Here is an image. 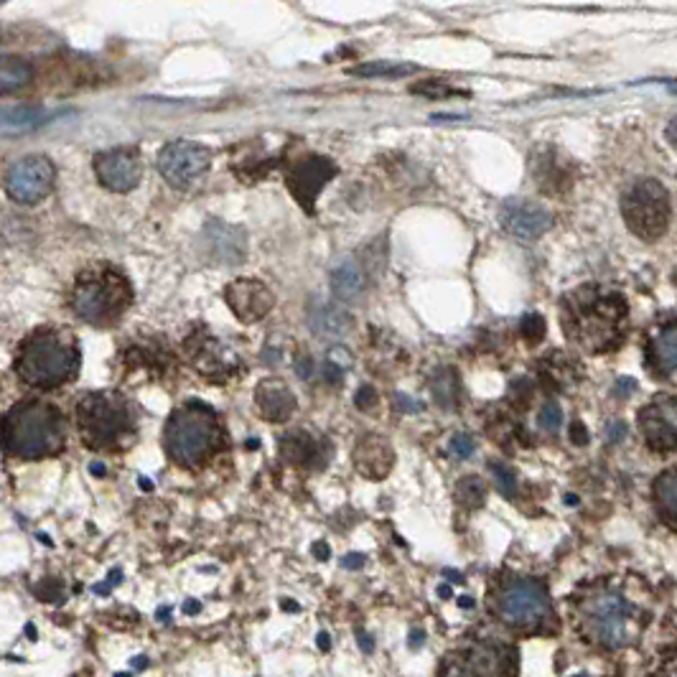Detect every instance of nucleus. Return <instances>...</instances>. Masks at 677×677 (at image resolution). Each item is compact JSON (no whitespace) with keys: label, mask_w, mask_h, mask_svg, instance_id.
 Returning a JSON list of instances; mask_svg holds the SVG:
<instances>
[{"label":"nucleus","mask_w":677,"mask_h":677,"mask_svg":"<svg viewBox=\"0 0 677 677\" xmlns=\"http://www.w3.org/2000/svg\"><path fill=\"white\" fill-rule=\"evenodd\" d=\"M626 303L622 295L581 288L565 301V334L591 354L612 350L624 334Z\"/></svg>","instance_id":"obj_2"},{"label":"nucleus","mask_w":677,"mask_h":677,"mask_svg":"<svg viewBox=\"0 0 677 677\" xmlns=\"http://www.w3.org/2000/svg\"><path fill=\"white\" fill-rule=\"evenodd\" d=\"M456 497H459V502L464 507H469V510H477V507L485 504V497H487L485 481H481L479 477L461 479L459 487H456Z\"/></svg>","instance_id":"obj_30"},{"label":"nucleus","mask_w":677,"mask_h":677,"mask_svg":"<svg viewBox=\"0 0 677 677\" xmlns=\"http://www.w3.org/2000/svg\"><path fill=\"white\" fill-rule=\"evenodd\" d=\"M360 647L365 649V655H372V652H375V642H372V637L369 634H365V632H360Z\"/></svg>","instance_id":"obj_45"},{"label":"nucleus","mask_w":677,"mask_h":677,"mask_svg":"<svg viewBox=\"0 0 677 677\" xmlns=\"http://www.w3.org/2000/svg\"><path fill=\"white\" fill-rule=\"evenodd\" d=\"M92 473H95V477H105L103 464H92Z\"/></svg>","instance_id":"obj_52"},{"label":"nucleus","mask_w":677,"mask_h":677,"mask_svg":"<svg viewBox=\"0 0 677 677\" xmlns=\"http://www.w3.org/2000/svg\"><path fill=\"white\" fill-rule=\"evenodd\" d=\"M80 362L77 338L64 329L44 326L21 342L15 352V375L31 387L52 390L77 377Z\"/></svg>","instance_id":"obj_1"},{"label":"nucleus","mask_w":677,"mask_h":677,"mask_svg":"<svg viewBox=\"0 0 677 677\" xmlns=\"http://www.w3.org/2000/svg\"><path fill=\"white\" fill-rule=\"evenodd\" d=\"M336 174H338V168L332 158L306 156L288 166L285 184L295 197V201H299V205L306 209L309 215H313V205H316L321 189H324V186L332 181Z\"/></svg>","instance_id":"obj_13"},{"label":"nucleus","mask_w":677,"mask_h":677,"mask_svg":"<svg viewBox=\"0 0 677 677\" xmlns=\"http://www.w3.org/2000/svg\"><path fill=\"white\" fill-rule=\"evenodd\" d=\"M168 459L186 469H199L225 446V428L207 403H186L171 413L164 430Z\"/></svg>","instance_id":"obj_3"},{"label":"nucleus","mask_w":677,"mask_h":677,"mask_svg":"<svg viewBox=\"0 0 677 677\" xmlns=\"http://www.w3.org/2000/svg\"><path fill=\"white\" fill-rule=\"evenodd\" d=\"M446 575H448V579H451L454 583H459V581H461V575L456 573V571H446Z\"/></svg>","instance_id":"obj_56"},{"label":"nucleus","mask_w":677,"mask_h":677,"mask_svg":"<svg viewBox=\"0 0 677 677\" xmlns=\"http://www.w3.org/2000/svg\"><path fill=\"white\" fill-rule=\"evenodd\" d=\"M46 110L41 105H6L3 107V133H29L46 123Z\"/></svg>","instance_id":"obj_24"},{"label":"nucleus","mask_w":677,"mask_h":677,"mask_svg":"<svg viewBox=\"0 0 677 677\" xmlns=\"http://www.w3.org/2000/svg\"><path fill=\"white\" fill-rule=\"evenodd\" d=\"M354 464L357 471L369 479H383L390 473L395 464V451L387 438L383 436H362L354 448Z\"/></svg>","instance_id":"obj_19"},{"label":"nucleus","mask_w":677,"mask_h":677,"mask_svg":"<svg viewBox=\"0 0 677 677\" xmlns=\"http://www.w3.org/2000/svg\"><path fill=\"white\" fill-rule=\"evenodd\" d=\"M438 596H441V598L451 596V586H441V589H438Z\"/></svg>","instance_id":"obj_55"},{"label":"nucleus","mask_w":677,"mask_h":677,"mask_svg":"<svg viewBox=\"0 0 677 677\" xmlns=\"http://www.w3.org/2000/svg\"><path fill=\"white\" fill-rule=\"evenodd\" d=\"M492 473H494L499 489H502L504 494L512 497L514 494V473L507 467H502V464H492Z\"/></svg>","instance_id":"obj_35"},{"label":"nucleus","mask_w":677,"mask_h":677,"mask_svg":"<svg viewBox=\"0 0 677 677\" xmlns=\"http://www.w3.org/2000/svg\"><path fill=\"white\" fill-rule=\"evenodd\" d=\"M430 393H434V400L441 405V408L451 410L456 403H459V379H456L454 369H438L434 377H430Z\"/></svg>","instance_id":"obj_28"},{"label":"nucleus","mask_w":677,"mask_h":677,"mask_svg":"<svg viewBox=\"0 0 677 677\" xmlns=\"http://www.w3.org/2000/svg\"><path fill=\"white\" fill-rule=\"evenodd\" d=\"M281 456L295 467H313V464H321L324 441H316L309 430H291L281 438Z\"/></svg>","instance_id":"obj_21"},{"label":"nucleus","mask_w":677,"mask_h":677,"mask_svg":"<svg viewBox=\"0 0 677 677\" xmlns=\"http://www.w3.org/2000/svg\"><path fill=\"white\" fill-rule=\"evenodd\" d=\"M186 357H189L199 375L215 379V383H227V379L237 377L244 365L230 344L219 342L207 329H197L186 338Z\"/></svg>","instance_id":"obj_10"},{"label":"nucleus","mask_w":677,"mask_h":677,"mask_svg":"<svg viewBox=\"0 0 677 677\" xmlns=\"http://www.w3.org/2000/svg\"><path fill=\"white\" fill-rule=\"evenodd\" d=\"M652 352H655V367L663 372L665 377L677 379V326H667L657 334L655 344H652Z\"/></svg>","instance_id":"obj_26"},{"label":"nucleus","mask_w":677,"mask_h":677,"mask_svg":"<svg viewBox=\"0 0 677 677\" xmlns=\"http://www.w3.org/2000/svg\"><path fill=\"white\" fill-rule=\"evenodd\" d=\"M309 329L319 338H344L352 332V316L338 301H319L313 299L306 309Z\"/></svg>","instance_id":"obj_18"},{"label":"nucleus","mask_w":677,"mask_h":677,"mask_svg":"<svg viewBox=\"0 0 677 677\" xmlns=\"http://www.w3.org/2000/svg\"><path fill=\"white\" fill-rule=\"evenodd\" d=\"M209 166L211 150L194 140H171L158 154V171L176 189H186V186L205 179Z\"/></svg>","instance_id":"obj_12"},{"label":"nucleus","mask_w":677,"mask_h":677,"mask_svg":"<svg viewBox=\"0 0 677 677\" xmlns=\"http://www.w3.org/2000/svg\"><path fill=\"white\" fill-rule=\"evenodd\" d=\"M583 634L601 647L619 649L634 639V612L614 591H596L581 604Z\"/></svg>","instance_id":"obj_7"},{"label":"nucleus","mask_w":677,"mask_h":677,"mask_svg":"<svg viewBox=\"0 0 677 677\" xmlns=\"http://www.w3.org/2000/svg\"><path fill=\"white\" fill-rule=\"evenodd\" d=\"M207 240L215 248V258L227 262V265H237L244 258V232L240 227H230L222 222L207 225Z\"/></svg>","instance_id":"obj_22"},{"label":"nucleus","mask_w":677,"mask_h":677,"mask_svg":"<svg viewBox=\"0 0 677 677\" xmlns=\"http://www.w3.org/2000/svg\"><path fill=\"white\" fill-rule=\"evenodd\" d=\"M624 436H626V426L624 423H612V426H608V430H606V438L612 444H619V441H624Z\"/></svg>","instance_id":"obj_42"},{"label":"nucleus","mask_w":677,"mask_h":677,"mask_svg":"<svg viewBox=\"0 0 677 677\" xmlns=\"http://www.w3.org/2000/svg\"><path fill=\"white\" fill-rule=\"evenodd\" d=\"M413 92L416 95H426V97H444V95H461L459 90H451L448 84H441V82H423V84H416L413 87Z\"/></svg>","instance_id":"obj_34"},{"label":"nucleus","mask_w":677,"mask_h":677,"mask_svg":"<svg viewBox=\"0 0 677 677\" xmlns=\"http://www.w3.org/2000/svg\"><path fill=\"white\" fill-rule=\"evenodd\" d=\"M295 372H299V377H301V379H311V377H313V365H311V360H309V357H301V360H299V365H295Z\"/></svg>","instance_id":"obj_44"},{"label":"nucleus","mask_w":677,"mask_h":677,"mask_svg":"<svg viewBox=\"0 0 677 677\" xmlns=\"http://www.w3.org/2000/svg\"><path fill=\"white\" fill-rule=\"evenodd\" d=\"M639 426L652 448H677V397H657L639 413Z\"/></svg>","instance_id":"obj_16"},{"label":"nucleus","mask_w":677,"mask_h":677,"mask_svg":"<svg viewBox=\"0 0 677 677\" xmlns=\"http://www.w3.org/2000/svg\"><path fill=\"white\" fill-rule=\"evenodd\" d=\"M77 428L90 448H117L133 436L131 403L117 393H90L77 405Z\"/></svg>","instance_id":"obj_6"},{"label":"nucleus","mask_w":677,"mask_h":677,"mask_svg":"<svg viewBox=\"0 0 677 677\" xmlns=\"http://www.w3.org/2000/svg\"><path fill=\"white\" fill-rule=\"evenodd\" d=\"M225 301L232 313L244 324H258L275 306V295L265 283L252 281V278H240L225 288Z\"/></svg>","instance_id":"obj_15"},{"label":"nucleus","mask_w":677,"mask_h":677,"mask_svg":"<svg viewBox=\"0 0 677 677\" xmlns=\"http://www.w3.org/2000/svg\"><path fill=\"white\" fill-rule=\"evenodd\" d=\"M499 222H502L504 230L510 232L512 237L530 242V240H538L540 235L548 232V227H550V222H553V217H550V211L545 207L535 205V201L512 199L502 207Z\"/></svg>","instance_id":"obj_17"},{"label":"nucleus","mask_w":677,"mask_h":677,"mask_svg":"<svg viewBox=\"0 0 677 677\" xmlns=\"http://www.w3.org/2000/svg\"><path fill=\"white\" fill-rule=\"evenodd\" d=\"M545 329H548L545 326V319L538 316V313H528V316L522 319V336L528 338V342H532V344L543 342Z\"/></svg>","instance_id":"obj_32"},{"label":"nucleus","mask_w":677,"mask_h":677,"mask_svg":"<svg viewBox=\"0 0 677 677\" xmlns=\"http://www.w3.org/2000/svg\"><path fill=\"white\" fill-rule=\"evenodd\" d=\"M168 614H171V608H168V606H164V608H158V614H156V619H158V622H164V624H166V622H168Z\"/></svg>","instance_id":"obj_51"},{"label":"nucleus","mask_w":677,"mask_h":677,"mask_svg":"<svg viewBox=\"0 0 677 677\" xmlns=\"http://www.w3.org/2000/svg\"><path fill=\"white\" fill-rule=\"evenodd\" d=\"M199 608H201V604H199V601H194V598H189V601H186V604H184V614H197V612H199Z\"/></svg>","instance_id":"obj_50"},{"label":"nucleus","mask_w":677,"mask_h":677,"mask_svg":"<svg viewBox=\"0 0 677 677\" xmlns=\"http://www.w3.org/2000/svg\"><path fill=\"white\" fill-rule=\"evenodd\" d=\"M332 291L334 299L344 303H354L362 299V293H365V275H362L357 262L350 258L338 262L332 270Z\"/></svg>","instance_id":"obj_23"},{"label":"nucleus","mask_w":677,"mask_h":677,"mask_svg":"<svg viewBox=\"0 0 677 677\" xmlns=\"http://www.w3.org/2000/svg\"><path fill=\"white\" fill-rule=\"evenodd\" d=\"M655 502L663 520L677 530V469L659 473L655 481Z\"/></svg>","instance_id":"obj_25"},{"label":"nucleus","mask_w":677,"mask_h":677,"mask_svg":"<svg viewBox=\"0 0 677 677\" xmlns=\"http://www.w3.org/2000/svg\"><path fill=\"white\" fill-rule=\"evenodd\" d=\"M72 311L92 326H113L133 303V288L121 270L95 265L80 273L70 295Z\"/></svg>","instance_id":"obj_5"},{"label":"nucleus","mask_w":677,"mask_h":677,"mask_svg":"<svg viewBox=\"0 0 677 677\" xmlns=\"http://www.w3.org/2000/svg\"><path fill=\"white\" fill-rule=\"evenodd\" d=\"M281 606L288 608V612H299V604H295V601H281Z\"/></svg>","instance_id":"obj_53"},{"label":"nucleus","mask_w":677,"mask_h":677,"mask_svg":"<svg viewBox=\"0 0 677 677\" xmlns=\"http://www.w3.org/2000/svg\"><path fill=\"white\" fill-rule=\"evenodd\" d=\"M354 403H357L360 410H372L377 405V390L372 385H362L354 395Z\"/></svg>","instance_id":"obj_36"},{"label":"nucleus","mask_w":677,"mask_h":677,"mask_svg":"<svg viewBox=\"0 0 677 677\" xmlns=\"http://www.w3.org/2000/svg\"><path fill=\"white\" fill-rule=\"evenodd\" d=\"M64 416L52 403H15L3 420V444L8 456L46 459L64 448Z\"/></svg>","instance_id":"obj_4"},{"label":"nucleus","mask_w":677,"mask_h":677,"mask_svg":"<svg viewBox=\"0 0 677 677\" xmlns=\"http://www.w3.org/2000/svg\"><path fill=\"white\" fill-rule=\"evenodd\" d=\"M59 591H62V581L49 579V581H44V583H39V586H37V596H39V598H44V601H56L54 594H59Z\"/></svg>","instance_id":"obj_37"},{"label":"nucleus","mask_w":677,"mask_h":677,"mask_svg":"<svg viewBox=\"0 0 677 677\" xmlns=\"http://www.w3.org/2000/svg\"><path fill=\"white\" fill-rule=\"evenodd\" d=\"M459 606H464V608H471V606H473V598H469V596H461V598H459Z\"/></svg>","instance_id":"obj_54"},{"label":"nucleus","mask_w":677,"mask_h":677,"mask_svg":"<svg viewBox=\"0 0 677 677\" xmlns=\"http://www.w3.org/2000/svg\"><path fill=\"white\" fill-rule=\"evenodd\" d=\"M31 77H33V66L27 62V59L3 56V66H0V90H3V95L27 87Z\"/></svg>","instance_id":"obj_27"},{"label":"nucleus","mask_w":677,"mask_h":677,"mask_svg":"<svg viewBox=\"0 0 677 677\" xmlns=\"http://www.w3.org/2000/svg\"><path fill=\"white\" fill-rule=\"evenodd\" d=\"M316 645H319V649H324V652L332 649V637H329V632H319Z\"/></svg>","instance_id":"obj_47"},{"label":"nucleus","mask_w":677,"mask_h":677,"mask_svg":"<svg viewBox=\"0 0 677 677\" xmlns=\"http://www.w3.org/2000/svg\"><path fill=\"white\" fill-rule=\"evenodd\" d=\"M342 565H344V569H350V571H354V569H362V565H365V555H362V553H352V555H346L344 561H342Z\"/></svg>","instance_id":"obj_43"},{"label":"nucleus","mask_w":677,"mask_h":677,"mask_svg":"<svg viewBox=\"0 0 677 677\" xmlns=\"http://www.w3.org/2000/svg\"><path fill=\"white\" fill-rule=\"evenodd\" d=\"M473 448H477L473 446V438L467 434H456L451 436V441H448V454H451L456 461H467L473 454Z\"/></svg>","instance_id":"obj_33"},{"label":"nucleus","mask_w":677,"mask_h":677,"mask_svg":"<svg viewBox=\"0 0 677 677\" xmlns=\"http://www.w3.org/2000/svg\"><path fill=\"white\" fill-rule=\"evenodd\" d=\"M313 555H316L319 561H326V558H329V545L326 543H316V545H313Z\"/></svg>","instance_id":"obj_48"},{"label":"nucleus","mask_w":677,"mask_h":677,"mask_svg":"<svg viewBox=\"0 0 677 677\" xmlns=\"http://www.w3.org/2000/svg\"><path fill=\"white\" fill-rule=\"evenodd\" d=\"M418 66L413 64H387V62H375V64H362V66H352V70H346V74H352V77H405V74L416 72Z\"/></svg>","instance_id":"obj_29"},{"label":"nucleus","mask_w":677,"mask_h":677,"mask_svg":"<svg viewBox=\"0 0 677 677\" xmlns=\"http://www.w3.org/2000/svg\"><path fill=\"white\" fill-rule=\"evenodd\" d=\"M133 665H135V667H146V665H148V659H146V657H138V659H133Z\"/></svg>","instance_id":"obj_57"},{"label":"nucleus","mask_w":677,"mask_h":677,"mask_svg":"<svg viewBox=\"0 0 677 677\" xmlns=\"http://www.w3.org/2000/svg\"><path fill=\"white\" fill-rule=\"evenodd\" d=\"M27 634H29V639H37V629H33V624H27Z\"/></svg>","instance_id":"obj_58"},{"label":"nucleus","mask_w":677,"mask_h":677,"mask_svg":"<svg viewBox=\"0 0 677 677\" xmlns=\"http://www.w3.org/2000/svg\"><path fill=\"white\" fill-rule=\"evenodd\" d=\"M667 140H670L673 146H677V117H673L670 125H667Z\"/></svg>","instance_id":"obj_49"},{"label":"nucleus","mask_w":677,"mask_h":677,"mask_svg":"<svg viewBox=\"0 0 677 677\" xmlns=\"http://www.w3.org/2000/svg\"><path fill=\"white\" fill-rule=\"evenodd\" d=\"M538 426L548 430V434H558L563 426V410L561 405L558 403H545L543 408H540V416H538Z\"/></svg>","instance_id":"obj_31"},{"label":"nucleus","mask_w":677,"mask_h":677,"mask_svg":"<svg viewBox=\"0 0 677 677\" xmlns=\"http://www.w3.org/2000/svg\"><path fill=\"white\" fill-rule=\"evenodd\" d=\"M115 677H131V673H117Z\"/></svg>","instance_id":"obj_59"},{"label":"nucleus","mask_w":677,"mask_h":677,"mask_svg":"<svg viewBox=\"0 0 677 677\" xmlns=\"http://www.w3.org/2000/svg\"><path fill=\"white\" fill-rule=\"evenodd\" d=\"M324 379L329 385H338L344 379V369L342 367H336L334 362H329L326 360V365H324Z\"/></svg>","instance_id":"obj_40"},{"label":"nucleus","mask_w":677,"mask_h":677,"mask_svg":"<svg viewBox=\"0 0 677 677\" xmlns=\"http://www.w3.org/2000/svg\"><path fill=\"white\" fill-rule=\"evenodd\" d=\"M571 441H573L575 446H586V444H589V430H586V426H583V423H573V428H571Z\"/></svg>","instance_id":"obj_41"},{"label":"nucleus","mask_w":677,"mask_h":677,"mask_svg":"<svg viewBox=\"0 0 677 677\" xmlns=\"http://www.w3.org/2000/svg\"><path fill=\"white\" fill-rule=\"evenodd\" d=\"M56 168L49 156H23L6 171L8 197L19 205H39L54 189Z\"/></svg>","instance_id":"obj_11"},{"label":"nucleus","mask_w":677,"mask_h":677,"mask_svg":"<svg viewBox=\"0 0 677 677\" xmlns=\"http://www.w3.org/2000/svg\"><path fill=\"white\" fill-rule=\"evenodd\" d=\"M622 215L634 235L655 242L670 227V194L655 179L634 181L622 197Z\"/></svg>","instance_id":"obj_8"},{"label":"nucleus","mask_w":677,"mask_h":677,"mask_svg":"<svg viewBox=\"0 0 677 677\" xmlns=\"http://www.w3.org/2000/svg\"><path fill=\"white\" fill-rule=\"evenodd\" d=\"M95 174L105 189L128 194L143 179V160L135 148H113L95 156Z\"/></svg>","instance_id":"obj_14"},{"label":"nucleus","mask_w":677,"mask_h":677,"mask_svg":"<svg viewBox=\"0 0 677 677\" xmlns=\"http://www.w3.org/2000/svg\"><path fill=\"white\" fill-rule=\"evenodd\" d=\"M497 616L518 629H538L548 619L550 601L538 581L512 579L499 589L494 601Z\"/></svg>","instance_id":"obj_9"},{"label":"nucleus","mask_w":677,"mask_h":677,"mask_svg":"<svg viewBox=\"0 0 677 677\" xmlns=\"http://www.w3.org/2000/svg\"><path fill=\"white\" fill-rule=\"evenodd\" d=\"M121 581H123V571H117V569H115L113 573H110V579H107L105 583H97V586H95V594H97V596H107V594H110V589H113L115 583H121Z\"/></svg>","instance_id":"obj_39"},{"label":"nucleus","mask_w":677,"mask_h":677,"mask_svg":"<svg viewBox=\"0 0 677 677\" xmlns=\"http://www.w3.org/2000/svg\"><path fill=\"white\" fill-rule=\"evenodd\" d=\"M258 413L270 423H285L295 413V395L283 379H262L256 390Z\"/></svg>","instance_id":"obj_20"},{"label":"nucleus","mask_w":677,"mask_h":677,"mask_svg":"<svg viewBox=\"0 0 677 677\" xmlns=\"http://www.w3.org/2000/svg\"><path fill=\"white\" fill-rule=\"evenodd\" d=\"M423 642H426V632H423V629H413V632H410V647H413V649H418V647L423 645Z\"/></svg>","instance_id":"obj_46"},{"label":"nucleus","mask_w":677,"mask_h":677,"mask_svg":"<svg viewBox=\"0 0 677 677\" xmlns=\"http://www.w3.org/2000/svg\"><path fill=\"white\" fill-rule=\"evenodd\" d=\"M395 403H397V410H400V413H420L423 410V403L413 400V397H408V395H397Z\"/></svg>","instance_id":"obj_38"}]
</instances>
